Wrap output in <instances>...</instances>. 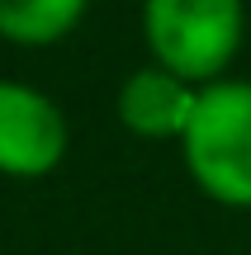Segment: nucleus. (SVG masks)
I'll use <instances>...</instances> for the list:
<instances>
[{
    "label": "nucleus",
    "instance_id": "obj_1",
    "mask_svg": "<svg viewBox=\"0 0 251 255\" xmlns=\"http://www.w3.org/2000/svg\"><path fill=\"white\" fill-rule=\"evenodd\" d=\"M180 156L204 199L223 208H251V81L223 76L199 90Z\"/></svg>",
    "mask_w": 251,
    "mask_h": 255
},
{
    "label": "nucleus",
    "instance_id": "obj_2",
    "mask_svg": "<svg viewBox=\"0 0 251 255\" xmlns=\"http://www.w3.org/2000/svg\"><path fill=\"white\" fill-rule=\"evenodd\" d=\"M142 38L171 76L214 85L247 43V0H142Z\"/></svg>",
    "mask_w": 251,
    "mask_h": 255
},
{
    "label": "nucleus",
    "instance_id": "obj_3",
    "mask_svg": "<svg viewBox=\"0 0 251 255\" xmlns=\"http://www.w3.org/2000/svg\"><path fill=\"white\" fill-rule=\"evenodd\" d=\"M66 156V119L52 95L0 81V175L38 180Z\"/></svg>",
    "mask_w": 251,
    "mask_h": 255
},
{
    "label": "nucleus",
    "instance_id": "obj_4",
    "mask_svg": "<svg viewBox=\"0 0 251 255\" xmlns=\"http://www.w3.org/2000/svg\"><path fill=\"white\" fill-rule=\"evenodd\" d=\"M199 90L204 85H190L180 76H171L166 66L147 62V66L123 76L119 95H114V114L142 142H180L190 119H195Z\"/></svg>",
    "mask_w": 251,
    "mask_h": 255
},
{
    "label": "nucleus",
    "instance_id": "obj_5",
    "mask_svg": "<svg viewBox=\"0 0 251 255\" xmlns=\"http://www.w3.org/2000/svg\"><path fill=\"white\" fill-rule=\"evenodd\" d=\"M90 0H0V38L19 47H52L85 19Z\"/></svg>",
    "mask_w": 251,
    "mask_h": 255
}]
</instances>
